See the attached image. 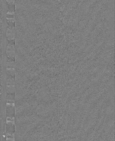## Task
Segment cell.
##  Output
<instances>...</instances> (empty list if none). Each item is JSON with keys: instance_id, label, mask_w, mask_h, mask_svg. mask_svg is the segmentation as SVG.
Instances as JSON below:
<instances>
[{"instance_id": "cell-1", "label": "cell", "mask_w": 115, "mask_h": 141, "mask_svg": "<svg viewBox=\"0 0 115 141\" xmlns=\"http://www.w3.org/2000/svg\"><path fill=\"white\" fill-rule=\"evenodd\" d=\"M14 47L13 45H9L7 49V56L9 58H12L14 57Z\"/></svg>"}, {"instance_id": "cell-2", "label": "cell", "mask_w": 115, "mask_h": 141, "mask_svg": "<svg viewBox=\"0 0 115 141\" xmlns=\"http://www.w3.org/2000/svg\"><path fill=\"white\" fill-rule=\"evenodd\" d=\"M7 66V73L11 75L14 74V62L12 61L8 63Z\"/></svg>"}, {"instance_id": "cell-3", "label": "cell", "mask_w": 115, "mask_h": 141, "mask_svg": "<svg viewBox=\"0 0 115 141\" xmlns=\"http://www.w3.org/2000/svg\"><path fill=\"white\" fill-rule=\"evenodd\" d=\"M7 32V37L9 40H14V30L13 28L8 29Z\"/></svg>"}]
</instances>
